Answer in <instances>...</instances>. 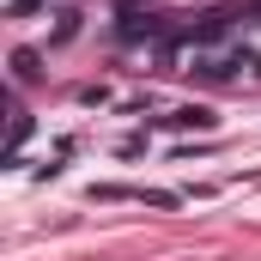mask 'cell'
<instances>
[{"instance_id":"6da1fadb","label":"cell","mask_w":261,"mask_h":261,"mask_svg":"<svg viewBox=\"0 0 261 261\" xmlns=\"http://www.w3.org/2000/svg\"><path fill=\"white\" fill-rule=\"evenodd\" d=\"M158 122H164V128H195V134H213V122H219V116H213L206 103H182V110H170V116H158Z\"/></svg>"},{"instance_id":"7a4b0ae2","label":"cell","mask_w":261,"mask_h":261,"mask_svg":"<svg viewBox=\"0 0 261 261\" xmlns=\"http://www.w3.org/2000/svg\"><path fill=\"white\" fill-rule=\"evenodd\" d=\"M164 31H170L164 12H128V18H122V37H128V43H140V37H164Z\"/></svg>"},{"instance_id":"3957f363","label":"cell","mask_w":261,"mask_h":261,"mask_svg":"<svg viewBox=\"0 0 261 261\" xmlns=\"http://www.w3.org/2000/svg\"><path fill=\"white\" fill-rule=\"evenodd\" d=\"M12 79H37V49H12Z\"/></svg>"},{"instance_id":"277c9868","label":"cell","mask_w":261,"mask_h":261,"mask_svg":"<svg viewBox=\"0 0 261 261\" xmlns=\"http://www.w3.org/2000/svg\"><path fill=\"white\" fill-rule=\"evenodd\" d=\"M73 31H79V12H61V24H55V43H67Z\"/></svg>"},{"instance_id":"5b68a950","label":"cell","mask_w":261,"mask_h":261,"mask_svg":"<svg viewBox=\"0 0 261 261\" xmlns=\"http://www.w3.org/2000/svg\"><path fill=\"white\" fill-rule=\"evenodd\" d=\"M128 6H134V0H128Z\"/></svg>"}]
</instances>
